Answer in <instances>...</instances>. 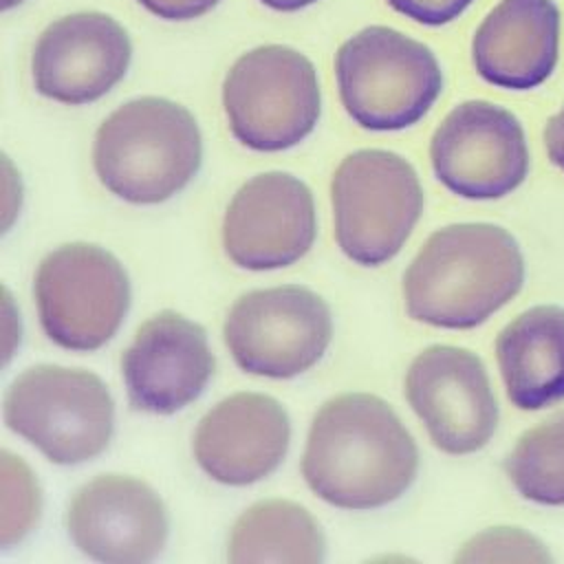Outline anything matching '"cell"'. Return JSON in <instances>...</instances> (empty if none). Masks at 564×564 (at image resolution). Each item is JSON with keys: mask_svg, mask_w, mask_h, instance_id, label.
<instances>
[{"mask_svg": "<svg viewBox=\"0 0 564 564\" xmlns=\"http://www.w3.org/2000/svg\"><path fill=\"white\" fill-rule=\"evenodd\" d=\"M419 471V447L377 394L344 392L313 416L302 476L324 502L366 511L401 498Z\"/></svg>", "mask_w": 564, "mask_h": 564, "instance_id": "6da1fadb", "label": "cell"}, {"mask_svg": "<svg viewBox=\"0 0 564 564\" xmlns=\"http://www.w3.org/2000/svg\"><path fill=\"white\" fill-rule=\"evenodd\" d=\"M524 256L494 223H454L427 236L403 273V304L414 322L465 330L507 306L524 284Z\"/></svg>", "mask_w": 564, "mask_h": 564, "instance_id": "7a4b0ae2", "label": "cell"}, {"mask_svg": "<svg viewBox=\"0 0 564 564\" xmlns=\"http://www.w3.org/2000/svg\"><path fill=\"white\" fill-rule=\"evenodd\" d=\"M203 139L194 115L165 97H137L97 128L93 165L121 200L156 205L178 194L198 172Z\"/></svg>", "mask_w": 564, "mask_h": 564, "instance_id": "3957f363", "label": "cell"}, {"mask_svg": "<svg viewBox=\"0 0 564 564\" xmlns=\"http://www.w3.org/2000/svg\"><path fill=\"white\" fill-rule=\"evenodd\" d=\"M339 99L366 130L392 132L421 121L443 90L436 55L419 40L390 26H366L335 55Z\"/></svg>", "mask_w": 564, "mask_h": 564, "instance_id": "277c9868", "label": "cell"}, {"mask_svg": "<svg viewBox=\"0 0 564 564\" xmlns=\"http://www.w3.org/2000/svg\"><path fill=\"white\" fill-rule=\"evenodd\" d=\"M2 416L55 465L99 456L115 430V403L101 377L55 364L22 370L4 392Z\"/></svg>", "mask_w": 564, "mask_h": 564, "instance_id": "5b68a950", "label": "cell"}, {"mask_svg": "<svg viewBox=\"0 0 564 564\" xmlns=\"http://www.w3.org/2000/svg\"><path fill=\"white\" fill-rule=\"evenodd\" d=\"M335 240L364 267L392 260L423 212L416 170L401 154L379 148L341 159L330 181Z\"/></svg>", "mask_w": 564, "mask_h": 564, "instance_id": "8992f818", "label": "cell"}, {"mask_svg": "<svg viewBox=\"0 0 564 564\" xmlns=\"http://www.w3.org/2000/svg\"><path fill=\"white\" fill-rule=\"evenodd\" d=\"M223 108L231 134L258 152H280L304 141L322 110L313 62L282 44L242 53L225 75Z\"/></svg>", "mask_w": 564, "mask_h": 564, "instance_id": "52a82bcc", "label": "cell"}, {"mask_svg": "<svg viewBox=\"0 0 564 564\" xmlns=\"http://www.w3.org/2000/svg\"><path fill=\"white\" fill-rule=\"evenodd\" d=\"M35 302L46 337L77 352L101 348L130 306L123 264L104 247L70 242L53 249L35 273Z\"/></svg>", "mask_w": 564, "mask_h": 564, "instance_id": "ba28073f", "label": "cell"}, {"mask_svg": "<svg viewBox=\"0 0 564 564\" xmlns=\"http://www.w3.org/2000/svg\"><path fill=\"white\" fill-rule=\"evenodd\" d=\"M225 346L251 375L291 379L313 368L333 337L328 304L297 284L240 295L223 324Z\"/></svg>", "mask_w": 564, "mask_h": 564, "instance_id": "9c48e42d", "label": "cell"}, {"mask_svg": "<svg viewBox=\"0 0 564 564\" xmlns=\"http://www.w3.org/2000/svg\"><path fill=\"white\" fill-rule=\"evenodd\" d=\"M529 159L520 119L485 99L452 108L430 139L434 176L469 200L502 198L518 189L529 174Z\"/></svg>", "mask_w": 564, "mask_h": 564, "instance_id": "30bf717a", "label": "cell"}, {"mask_svg": "<svg viewBox=\"0 0 564 564\" xmlns=\"http://www.w3.org/2000/svg\"><path fill=\"white\" fill-rule=\"evenodd\" d=\"M405 397L434 447L445 454L480 452L498 427L500 410L491 379L469 348H423L405 372Z\"/></svg>", "mask_w": 564, "mask_h": 564, "instance_id": "8fae6325", "label": "cell"}, {"mask_svg": "<svg viewBox=\"0 0 564 564\" xmlns=\"http://www.w3.org/2000/svg\"><path fill=\"white\" fill-rule=\"evenodd\" d=\"M315 231V203L306 183L289 172H264L229 200L223 247L236 267L271 271L306 256Z\"/></svg>", "mask_w": 564, "mask_h": 564, "instance_id": "7c38bea8", "label": "cell"}, {"mask_svg": "<svg viewBox=\"0 0 564 564\" xmlns=\"http://www.w3.org/2000/svg\"><path fill=\"white\" fill-rule=\"evenodd\" d=\"M66 531L90 560L106 564L152 562L167 542V511L159 494L128 474H99L66 507Z\"/></svg>", "mask_w": 564, "mask_h": 564, "instance_id": "4fadbf2b", "label": "cell"}, {"mask_svg": "<svg viewBox=\"0 0 564 564\" xmlns=\"http://www.w3.org/2000/svg\"><path fill=\"white\" fill-rule=\"evenodd\" d=\"M132 42L108 13L75 11L51 22L31 55V75L40 95L82 106L112 90L128 73Z\"/></svg>", "mask_w": 564, "mask_h": 564, "instance_id": "5bb4252c", "label": "cell"}, {"mask_svg": "<svg viewBox=\"0 0 564 564\" xmlns=\"http://www.w3.org/2000/svg\"><path fill=\"white\" fill-rule=\"evenodd\" d=\"M214 364L205 328L161 311L137 328L121 355V375L134 410L174 414L200 397Z\"/></svg>", "mask_w": 564, "mask_h": 564, "instance_id": "9a60e30c", "label": "cell"}, {"mask_svg": "<svg viewBox=\"0 0 564 564\" xmlns=\"http://www.w3.org/2000/svg\"><path fill=\"white\" fill-rule=\"evenodd\" d=\"M289 443L291 421L278 399L262 392H234L198 421L192 449L209 478L245 487L275 471Z\"/></svg>", "mask_w": 564, "mask_h": 564, "instance_id": "2e32d148", "label": "cell"}, {"mask_svg": "<svg viewBox=\"0 0 564 564\" xmlns=\"http://www.w3.org/2000/svg\"><path fill=\"white\" fill-rule=\"evenodd\" d=\"M557 59L560 9L553 0H498L471 37L476 73L498 88H538Z\"/></svg>", "mask_w": 564, "mask_h": 564, "instance_id": "e0dca14e", "label": "cell"}, {"mask_svg": "<svg viewBox=\"0 0 564 564\" xmlns=\"http://www.w3.org/2000/svg\"><path fill=\"white\" fill-rule=\"evenodd\" d=\"M496 361L518 410L564 401V306L538 304L518 313L496 337Z\"/></svg>", "mask_w": 564, "mask_h": 564, "instance_id": "ac0fdd59", "label": "cell"}, {"mask_svg": "<svg viewBox=\"0 0 564 564\" xmlns=\"http://www.w3.org/2000/svg\"><path fill=\"white\" fill-rule=\"evenodd\" d=\"M326 540L313 513L284 498L249 505L231 524L227 560L231 564H317Z\"/></svg>", "mask_w": 564, "mask_h": 564, "instance_id": "d6986e66", "label": "cell"}, {"mask_svg": "<svg viewBox=\"0 0 564 564\" xmlns=\"http://www.w3.org/2000/svg\"><path fill=\"white\" fill-rule=\"evenodd\" d=\"M505 471L524 500L564 507V412L522 432Z\"/></svg>", "mask_w": 564, "mask_h": 564, "instance_id": "ffe728a7", "label": "cell"}, {"mask_svg": "<svg viewBox=\"0 0 564 564\" xmlns=\"http://www.w3.org/2000/svg\"><path fill=\"white\" fill-rule=\"evenodd\" d=\"M2 471V518L0 544L11 546L24 540L37 524L42 509V494L31 467L9 449L0 454Z\"/></svg>", "mask_w": 564, "mask_h": 564, "instance_id": "44dd1931", "label": "cell"}, {"mask_svg": "<svg viewBox=\"0 0 564 564\" xmlns=\"http://www.w3.org/2000/svg\"><path fill=\"white\" fill-rule=\"evenodd\" d=\"M456 562H553L546 544L520 527H489L471 535L454 555Z\"/></svg>", "mask_w": 564, "mask_h": 564, "instance_id": "7402d4cb", "label": "cell"}, {"mask_svg": "<svg viewBox=\"0 0 564 564\" xmlns=\"http://www.w3.org/2000/svg\"><path fill=\"white\" fill-rule=\"evenodd\" d=\"M397 13L423 24L443 26L454 22L474 0H386Z\"/></svg>", "mask_w": 564, "mask_h": 564, "instance_id": "603a6c76", "label": "cell"}, {"mask_svg": "<svg viewBox=\"0 0 564 564\" xmlns=\"http://www.w3.org/2000/svg\"><path fill=\"white\" fill-rule=\"evenodd\" d=\"M148 13L163 20H194L209 13L220 0H137Z\"/></svg>", "mask_w": 564, "mask_h": 564, "instance_id": "cb8c5ba5", "label": "cell"}, {"mask_svg": "<svg viewBox=\"0 0 564 564\" xmlns=\"http://www.w3.org/2000/svg\"><path fill=\"white\" fill-rule=\"evenodd\" d=\"M544 148L551 163L564 172V106L544 126Z\"/></svg>", "mask_w": 564, "mask_h": 564, "instance_id": "d4e9b609", "label": "cell"}, {"mask_svg": "<svg viewBox=\"0 0 564 564\" xmlns=\"http://www.w3.org/2000/svg\"><path fill=\"white\" fill-rule=\"evenodd\" d=\"M267 9H273V11H282V13H293V11H300V9H306L311 7L313 2L317 0H260Z\"/></svg>", "mask_w": 564, "mask_h": 564, "instance_id": "484cf974", "label": "cell"}, {"mask_svg": "<svg viewBox=\"0 0 564 564\" xmlns=\"http://www.w3.org/2000/svg\"><path fill=\"white\" fill-rule=\"evenodd\" d=\"M24 0H0V7L4 9V11H9V9H13L15 4H22Z\"/></svg>", "mask_w": 564, "mask_h": 564, "instance_id": "4316f807", "label": "cell"}]
</instances>
